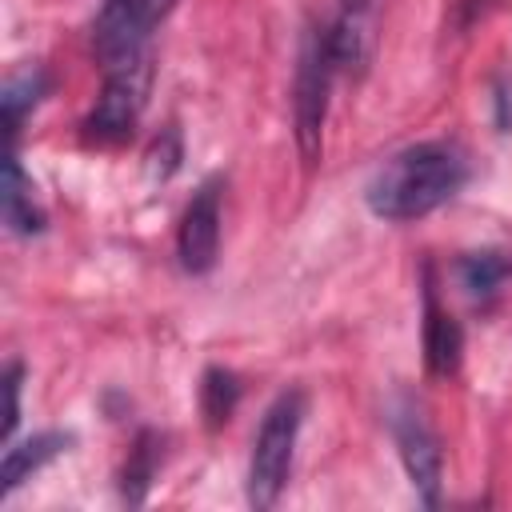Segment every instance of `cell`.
<instances>
[{
    "instance_id": "obj_1",
    "label": "cell",
    "mask_w": 512,
    "mask_h": 512,
    "mask_svg": "<svg viewBox=\"0 0 512 512\" xmlns=\"http://www.w3.org/2000/svg\"><path fill=\"white\" fill-rule=\"evenodd\" d=\"M468 180V160L448 140H420L392 152L368 180L364 200L380 220L408 224L448 204Z\"/></svg>"
},
{
    "instance_id": "obj_2",
    "label": "cell",
    "mask_w": 512,
    "mask_h": 512,
    "mask_svg": "<svg viewBox=\"0 0 512 512\" xmlns=\"http://www.w3.org/2000/svg\"><path fill=\"white\" fill-rule=\"evenodd\" d=\"M304 412H308V396L300 388H284L268 404V412L256 428L252 456H248V504L256 512H268L280 500V492L288 488Z\"/></svg>"
},
{
    "instance_id": "obj_3",
    "label": "cell",
    "mask_w": 512,
    "mask_h": 512,
    "mask_svg": "<svg viewBox=\"0 0 512 512\" xmlns=\"http://www.w3.org/2000/svg\"><path fill=\"white\" fill-rule=\"evenodd\" d=\"M336 56H332V40L328 28L308 24L300 36V52H296V76H292V132H296V148L300 160L312 168L320 160L324 148V120H328V92H332V76H336Z\"/></svg>"
},
{
    "instance_id": "obj_4",
    "label": "cell",
    "mask_w": 512,
    "mask_h": 512,
    "mask_svg": "<svg viewBox=\"0 0 512 512\" xmlns=\"http://www.w3.org/2000/svg\"><path fill=\"white\" fill-rule=\"evenodd\" d=\"M172 8L176 0H104L92 20V52L104 72L144 60L156 24H164Z\"/></svg>"
},
{
    "instance_id": "obj_5",
    "label": "cell",
    "mask_w": 512,
    "mask_h": 512,
    "mask_svg": "<svg viewBox=\"0 0 512 512\" xmlns=\"http://www.w3.org/2000/svg\"><path fill=\"white\" fill-rule=\"evenodd\" d=\"M148 84H152L148 56L136 64H124V68H108L104 88H100L92 112L84 116V140L100 144V148H116V144L132 140L140 112L148 104Z\"/></svg>"
},
{
    "instance_id": "obj_6",
    "label": "cell",
    "mask_w": 512,
    "mask_h": 512,
    "mask_svg": "<svg viewBox=\"0 0 512 512\" xmlns=\"http://www.w3.org/2000/svg\"><path fill=\"white\" fill-rule=\"evenodd\" d=\"M392 440L400 448V464L416 488V496L436 508L440 504V484H444V452H440V436L432 428V420L424 416V408L412 396H400L392 404Z\"/></svg>"
},
{
    "instance_id": "obj_7",
    "label": "cell",
    "mask_w": 512,
    "mask_h": 512,
    "mask_svg": "<svg viewBox=\"0 0 512 512\" xmlns=\"http://www.w3.org/2000/svg\"><path fill=\"white\" fill-rule=\"evenodd\" d=\"M176 252H180V268L192 276L212 272L216 256H220V180H204L184 216H180V232H176Z\"/></svg>"
},
{
    "instance_id": "obj_8",
    "label": "cell",
    "mask_w": 512,
    "mask_h": 512,
    "mask_svg": "<svg viewBox=\"0 0 512 512\" xmlns=\"http://www.w3.org/2000/svg\"><path fill=\"white\" fill-rule=\"evenodd\" d=\"M380 4L384 0H340L336 20L328 24L332 56L340 72L364 76L376 56V28H380Z\"/></svg>"
},
{
    "instance_id": "obj_9",
    "label": "cell",
    "mask_w": 512,
    "mask_h": 512,
    "mask_svg": "<svg viewBox=\"0 0 512 512\" xmlns=\"http://www.w3.org/2000/svg\"><path fill=\"white\" fill-rule=\"evenodd\" d=\"M460 352H464V332L440 308L432 276H424V368L432 376H452L460 368Z\"/></svg>"
},
{
    "instance_id": "obj_10",
    "label": "cell",
    "mask_w": 512,
    "mask_h": 512,
    "mask_svg": "<svg viewBox=\"0 0 512 512\" xmlns=\"http://www.w3.org/2000/svg\"><path fill=\"white\" fill-rule=\"evenodd\" d=\"M72 436L68 432H36L20 444H8L4 464H0V496H12L32 472H40L48 460H56L60 452H68Z\"/></svg>"
},
{
    "instance_id": "obj_11",
    "label": "cell",
    "mask_w": 512,
    "mask_h": 512,
    "mask_svg": "<svg viewBox=\"0 0 512 512\" xmlns=\"http://www.w3.org/2000/svg\"><path fill=\"white\" fill-rule=\"evenodd\" d=\"M0 200H4V224L16 236H36L44 228V212L32 200V180L24 176L16 152L4 156V192H0Z\"/></svg>"
},
{
    "instance_id": "obj_12",
    "label": "cell",
    "mask_w": 512,
    "mask_h": 512,
    "mask_svg": "<svg viewBox=\"0 0 512 512\" xmlns=\"http://www.w3.org/2000/svg\"><path fill=\"white\" fill-rule=\"evenodd\" d=\"M160 448H164V440L152 428H144L136 436V444L128 448V460H124V472H120V496L128 504H144V496L156 480V468H160Z\"/></svg>"
},
{
    "instance_id": "obj_13",
    "label": "cell",
    "mask_w": 512,
    "mask_h": 512,
    "mask_svg": "<svg viewBox=\"0 0 512 512\" xmlns=\"http://www.w3.org/2000/svg\"><path fill=\"white\" fill-rule=\"evenodd\" d=\"M456 276H460L464 292L484 304L496 292H504V284L512 280V256L508 252H468L456 264Z\"/></svg>"
},
{
    "instance_id": "obj_14",
    "label": "cell",
    "mask_w": 512,
    "mask_h": 512,
    "mask_svg": "<svg viewBox=\"0 0 512 512\" xmlns=\"http://www.w3.org/2000/svg\"><path fill=\"white\" fill-rule=\"evenodd\" d=\"M44 92H48V72H44V68H24L20 76H12V80L4 84L0 108H4V132H8V140L20 136L24 116L44 100Z\"/></svg>"
},
{
    "instance_id": "obj_15",
    "label": "cell",
    "mask_w": 512,
    "mask_h": 512,
    "mask_svg": "<svg viewBox=\"0 0 512 512\" xmlns=\"http://www.w3.org/2000/svg\"><path fill=\"white\" fill-rule=\"evenodd\" d=\"M240 404V380L228 368H208L200 380V412L208 428H224Z\"/></svg>"
},
{
    "instance_id": "obj_16",
    "label": "cell",
    "mask_w": 512,
    "mask_h": 512,
    "mask_svg": "<svg viewBox=\"0 0 512 512\" xmlns=\"http://www.w3.org/2000/svg\"><path fill=\"white\" fill-rule=\"evenodd\" d=\"M20 380H24V364H8L4 368V396H8V408H4V440L12 444V432H16V420H20Z\"/></svg>"
}]
</instances>
